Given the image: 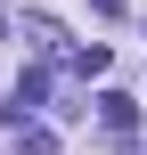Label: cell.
Instances as JSON below:
<instances>
[{"label": "cell", "mask_w": 147, "mask_h": 155, "mask_svg": "<svg viewBox=\"0 0 147 155\" xmlns=\"http://www.w3.org/2000/svg\"><path fill=\"white\" fill-rule=\"evenodd\" d=\"M25 41H33V57H74L65 33H57V16H25Z\"/></svg>", "instance_id": "1"}, {"label": "cell", "mask_w": 147, "mask_h": 155, "mask_svg": "<svg viewBox=\"0 0 147 155\" xmlns=\"http://www.w3.org/2000/svg\"><path fill=\"white\" fill-rule=\"evenodd\" d=\"M98 123H106V131L123 139V131L139 123V98H123V90H98Z\"/></svg>", "instance_id": "2"}, {"label": "cell", "mask_w": 147, "mask_h": 155, "mask_svg": "<svg viewBox=\"0 0 147 155\" xmlns=\"http://www.w3.org/2000/svg\"><path fill=\"white\" fill-rule=\"evenodd\" d=\"M16 147H25V155H57V131H49V123H25V139H16Z\"/></svg>", "instance_id": "3"}, {"label": "cell", "mask_w": 147, "mask_h": 155, "mask_svg": "<svg viewBox=\"0 0 147 155\" xmlns=\"http://www.w3.org/2000/svg\"><path fill=\"white\" fill-rule=\"evenodd\" d=\"M90 8H98V16H123V0H90Z\"/></svg>", "instance_id": "4"}]
</instances>
